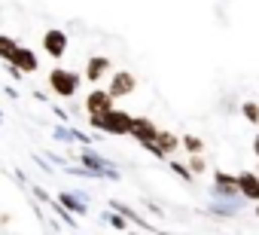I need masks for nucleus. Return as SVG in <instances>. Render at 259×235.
Returning <instances> with one entry per match:
<instances>
[{"instance_id":"obj_17","label":"nucleus","mask_w":259,"mask_h":235,"mask_svg":"<svg viewBox=\"0 0 259 235\" xmlns=\"http://www.w3.org/2000/svg\"><path fill=\"white\" fill-rule=\"evenodd\" d=\"M256 214H259V211H256Z\"/></svg>"},{"instance_id":"obj_16","label":"nucleus","mask_w":259,"mask_h":235,"mask_svg":"<svg viewBox=\"0 0 259 235\" xmlns=\"http://www.w3.org/2000/svg\"><path fill=\"white\" fill-rule=\"evenodd\" d=\"M253 153H256V156H259V135H256V138H253Z\"/></svg>"},{"instance_id":"obj_14","label":"nucleus","mask_w":259,"mask_h":235,"mask_svg":"<svg viewBox=\"0 0 259 235\" xmlns=\"http://www.w3.org/2000/svg\"><path fill=\"white\" fill-rule=\"evenodd\" d=\"M241 113L247 116V123H259V104H253V101H247V104L241 107Z\"/></svg>"},{"instance_id":"obj_3","label":"nucleus","mask_w":259,"mask_h":235,"mask_svg":"<svg viewBox=\"0 0 259 235\" xmlns=\"http://www.w3.org/2000/svg\"><path fill=\"white\" fill-rule=\"evenodd\" d=\"M135 89H138V76H135L132 70H113V73H110L107 92L113 95V101H116V98H128Z\"/></svg>"},{"instance_id":"obj_13","label":"nucleus","mask_w":259,"mask_h":235,"mask_svg":"<svg viewBox=\"0 0 259 235\" xmlns=\"http://www.w3.org/2000/svg\"><path fill=\"white\" fill-rule=\"evenodd\" d=\"M180 147H186V150H189V153H195V156L204 150L201 138H195V135H183V138H180Z\"/></svg>"},{"instance_id":"obj_7","label":"nucleus","mask_w":259,"mask_h":235,"mask_svg":"<svg viewBox=\"0 0 259 235\" xmlns=\"http://www.w3.org/2000/svg\"><path fill=\"white\" fill-rule=\"evenodd\" d=\"M10 64H13L19 73H34V70H37V55H34V49H31V46H19Z\"/></svg>"},{"instance_id":"obj_11","label":"nucleus","mask_w":259,"mask_h":235,"mask_svg":"<svg viewBox=\"0 0 259 235\" xmlns=\"http://www.w3.org/2000/svg\"><path fill=\"white\" fill-rule=\"evenodd\" d=\"M16 49H19V43H16L13 37H7V34H0V58H4V61H13Z\"/></svg>"},{"instance_id":"obj_12","label":"nucleus","mask_w":259,"mask_h":235,"mask_svg":"<svg viewBox=\"0 0 259 235\" xmlns=\"http://www.w3.org/2000/svg\"><path fill=\"white\" fill-rule=\"evenodd\" d=\"M217 189H220V192H238V180L220 171V174H217Z\"/></svg>"},{"instance_id":"obj_8","label":"nucleus","mask_w":259,"mask_h":235,"mask_svg":"<svg viewBox=\"0 0 259 235\" xmlns=\"http://www.w3.org/2000/svg\"><path fill=\"white\" fill-rule=\"evenodd\" d=\"M235 180H238V192H241L244 199L259 202V174H253V171H241Z\"/></svg>"},{"instance_id":"obj_5","label":"nucleus","mask_w":259,"mask_h":235,"mask_svg":"<svg viewBox=\"0 0 259 235\" xmlns=\"http://www.w3.org/2000/svg\"><path fill=\"white\" fill-rule=\"evenodd\" d=\"M113 110V95L107 89H95L85 95V113L89 116H107Z\"/></svg>"},{"instance_id":"obj_9","label":"nucleus","mask_w":259,"mask_h":235,"mask_svg":"<svg viewBox=\"0 0 259 235\" xmlns=\"http://www.w3.org/2000/svg\"><path fill=\"white\" fill-rule=\"evenodd\" d=\"M110 67H113V64H110V58H104V55H92V58H89V64H85V76H89V83L104 80Z\"/></svg>"},{"instance_id":"obj_4","label":"nucleus","mask_w":259,"mask_h":235,"mask_svg":"<svg viewBox=\"0 0 259 235\" xmlns=\"http://www.w3.org/2000/svg\"><path fill=\"white\" fill-rule=\"evenodd\" d=\"M132 138L144 147H153L156 138H159V126L153 120H147V116H135V123H132Z\"/></svg>"},{"instance_id":"obj_10","label":"nucleus","mask_w":259,"mask_h":235,"mask_svg":"<svg viewBox=\"0 0 259 235\" xmlns=\"http://www.w3.org/2000/svg\"><path fill=\"white\" fill-rule=\"evenodd\" d=\"M177 147H180V138L171 135V132H162V129H159V138H156L153 150H156L159 156H171V153H177Z\"/></svg>"},{"instance_id":"obj_2","label":"nucleus","mask_w":259,"mask_h":235,"mask_svg":"<svg viewBox=\"0 0 259 235\" xmlns=\"http://www.w3.org/2000/svg\"><path fill=\"white\" fill-rule=\"evenodd\" d=\"M79 83H82V76L73 73V70H64V67H52V70H49V89H52L55 95H61V98L76 95V92H79Z\"/></svg>"},{"instance_id":"obj_6","label":"nucleus","mask_w":259,"mask_h":235,"mask_svg":"<svg viewBox=\"0 0 259 235\" xmlns=\"http://www.w3.org/2000/svg\"><path fill=\"white\" fill-rule=\"evenodd\" d=\"M43 52L49 55V58H64V52H67V34L64 31H58V28H49L46 34H43Z\"/></svg>"},{"instance_id":"obj_1","label":"nucleus","mask_w":259,"mask_h":235,"mask_svg":"<svg viewBox=\"0 0 259 235\" xmlns=\"http://www.w3.org/2000/svg\"><path fill=\"white\" fill-rule=\"evenodd\" d=\"M89 123L113 138H125V135H132V123H135V116L132 113H125V110H110L107 116H89Z\"/></svg>"},{"instance_id":"obj_15","label":"nucleus","mask_w":259,"mask_h":235,"mask_svg":"<svg viewBox=\"0 0 259 235\" xmlns=\"http://www.w3.org/2000/svg\"><path fill=\"white\" fill-rule=\"evenodd\" d=\"M189 168H192L195 174H201V171H204V159H201V156H192V162H189Z\"/></svg>"}]
</instances>
